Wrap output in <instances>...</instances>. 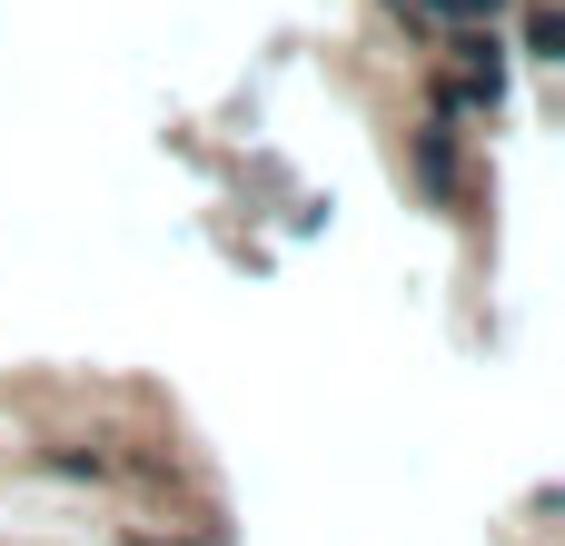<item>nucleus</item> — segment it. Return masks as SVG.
I'll use <instances>...</instances> for the list:
<instances>
[{
    "mask_svg": "<svg viewBox=\"0 0 565 546\" xmlns=\"http://www.w3.org/2000/svg\"><path fill=\"white\" fill-rule=\"evenodd\" d=\"M437 10H457V20H497L507 0H437Z\"/></svg>",
    "mask_w": 565,
    "mask_h": 546,
    "instance_id": "7ed1b4c3",
    "label": "nucleus"
},
{
    "mask_svg": "<svg viewBox=\"0 0 565 546\" xmlns=\"http://www.w3.org/2000/svg\"><path fill=\"white\" fill-rule=\"evenodd\" d=\"M526 60H565V20L556 10H526Z\"/></svg>",
    "mask_w": 565,
    "mask_h": 546,
    "instance_id": "f03ea898",
    "label": "nucleus"
},
{
    "mask_svg": "<svg viewBox=\"0 0 565 546\" xmlns=\"http://www.w3.org/2000/svg\"><path fill=\"white\" fill-rule=\"evenodd\" d=\"M417 169H427V189H457V149H447V129L417 139Z\"/></svg>",
    "mask_w": 565,
    "mask_h": 546,
    "instance_id": "f257e3e1",
    "label": "nucleus"
}]
</instances>
